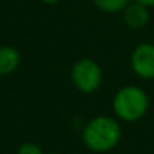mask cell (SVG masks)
Segmentation results:
<instances>
[{"label":"cell","instance_id":"obj_3","mask_svg":"<svg viewBox=\"0 0 154 154\" xmlns=\"http://www.w3.org/2000/svg\"><path fill=\"white\" fill-rule=\"evenodd\" d=\"M70 81L79 93L93 94L102 87V67L96 60L90 57H82L73 63L70 69Z\"/></svg>","mask_w":154,"mask_h":154},{"label":"cell","instance_id":"obj_1","mask_svg":"<svg viewBox=\"0 0 154 154\" xmlns=\"http://www.w3.org/2000/svg\"><path fill=\"white\" fill-rule=\"evenodd\" d=\"M123 138L121 121L109 115H96L81 127V141L91 153L112 151Z\"/></svg>","mask_w":154,"mask_h":154},{"label":"cell","instance_id":"obj_4","mask_svg":"<svg viewBox=\"0 0 154 154\" xmlns=\"http://www.w3.org/2000/svg\"><path fill=\"white\" fill-rule=\"evenodd\" d=\"M130 69L141 79H154V44L142 42L135 47L130 54Z\"/></svg>","mask_w":154,"mask_h":154},{"label":"cell","instance_id":"obj_6","mask_svg":"<svg viewBox=\"0 0 154 154\" xmlns=\"http://www.w3.org/2000/svg\"><path fill=\"white\" fill-rule=\"evenodd\" d=\"M21 54L11 45H0V76H9L18 70Z\"/></svg>","mask_w":154,"mask_h":154},{"label":"cell","instance_id":"obj_5","mask_svg":"<svg viewBox=\"0 0 154 154\" xmlns=\"http://www.w3.org/2000/svg\"><path fill=\"white\" fill-rule=\"evenodd\" d=\"M150 8H147L145 5L139 3V2H130L129 6L123 11V20L124 24L132 29V30H139L142 27H145L150 21Z\"/></svg>","mask_w":154,"mask_h":154},{"label":"cell","instance_id":"obj_7","mask_svg":"<svg viewBox=\"0 0 154 154\" xmlns=\"http://www.w3.org/2000/svg\"><path fill=\"white\" fill-rule=\"evenodd\" d=\"M93 2L97 6V9H100L102 12H106V14L123 12L130 3V0H93Z\"/></svg>","mask_w":154,"mask_h":154},{"label":"cell","instance_id":"obj_8","mask_svg":"<svg viewBox=\"0 0 154 154\" xmlns=\"http://www.w3.org/2000/svg\"><path fill=\"white\" fill-rule=\"evenodd\" d=\"M17 154H45L36 142H24L18 147Z\"/></svg>","mask_w":154,"mask_h":154},{"label":"cell","instance_id":"obj_2","mask_svg":"<svg viewBox=\"0 0 154 154\" xmlns=\"http://www.w3.org/2000/svg\"><path fill=\"white\" fill-rule=\"evenodd\" d=\"M150 109V96L139 85H123L112 97V112L121 123H136Z\"/></svg>","mask_w":154,"mask_h":154},{"label":"cell","instance_id":"obj_10","mask_svg":"<svg viewBox=\"0 0 154 154\" xmlns=\"http://www.w3.org/2000/svg\"><path fill=\"white\" fill-rule=\"evenodd\" d=\"M41 2H44V3H47V5H55V3H58L60 0H41Z\"/></svg>","mask_w":154,"mask_h":154},{"label":"cell","instance_id":"obj_9","mask_svg":"<svg viewBox=\"0 0 154 154\" xmlns=\"http://www.w3.org/2000/svg\"><path fill=\"white\" fill-rule=\"evenodd\" d=\"M135 2H139V3L145 5L147 8H154V0H135Z\"/></svg>","mask_w":154,"mask_h":154},{"label":"cell","instance_id":"obj_11","mask_svg":"<svg viewBox=\"0 0 154 154\" xmlns=\"http://www.w3.org/2000/svg\"><path fill=\"white\" fill-rule=\"evenodd\" d=\"M48 154H61V153H55V151H54V153H48Z\"/></svg>","mask_w":154,"mask_h":154}]
</instances>
